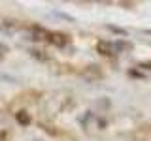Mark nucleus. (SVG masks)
I'll list each match as a JSON object with an SVG mask.
<instances>
[{
    "mask_svg": "<svg viewBox=\"0 0 151 141\" xmlns=\"http://www.w3.org/2000/svg\"><path fill=\"white\" fill-rule=\"evenodd\" d=\"M17 120L21 122V124H28V122H30V117H28L25 111H19L17 113Z\"/></svg>",
    "mask_w": 151,
    "mask_h": 141,
    "instance_id": "4",
    "label": "nucleus"
},
{
    "mask_svg": "<svg viewBox=\"0 0 151 141\" xmlns=\"http://www.w3.org/2000/svg\"><path fill=\"white\" fill-rule=\"evenodd\" d=\"M47 40H49L53 45H57V47H64L66 43H68V38H66L64 34H53V32L47 34Z\"/></svg>",
    "mask_w": 151,
    "mask_h": 141,
    "instance_id": "2",
    "label": "nucleus"
},
{
    "mask_svg": "<svg viewBox=\"0 0 151 141\" xmlns=\"http://www.w3.org/2000/svg\"><path fill=\"white\" fill-rule=\"evenodd\" d=\"M30 53L34 55L36 58H42V60H47V58H49V56H47V55H44V51H30Z\"/></svg>",
    "mask_w": 151,
    "mask_h": 141,
    "instance_id": "5",
    "label": "nucleus"
},
{
    "mask_svg": "<svg viewBox=\"0 0 151 141\" xmlns=\"http://www.w3.org/2000/svg\"><path fill=\"white\" fill-rule=\"evenodd\" d=\"M96 49H98V53H102V55H106V56L117 55L113 41H98V43H96Z\"/></svg>",
    "mask_w": 151,
    "mask_h": 141,
    "instance_id": "1",
    "label": "nucleus"
},
{
    "mask_svg": "<svg viewBox=\"0 0 151 141\" xmlns=\"http://www.w3.org/2000/svg\"><path fill=\"white\" fill-rule=\"evenodd\" d=\"M6 51H8V49H6V45L0 43V53H6Z\"/></svg>",
    "mask_w": 151,
    "mask_h": 141,
    "instance_id": "7",
    "label": "nucleus"
},
{
    "mask_svg": "<svg viewBox=\"0 0 151 141\" xmlns=\"http://www.w3.org/2000/svg\"><path fill=\"white\" fill-rule=\"evenodd\" d=\"M83 75H85V79H89V81H94V79H100L102 77V72H98L96 66H89L87 72H85Z\"/></svg>",
    "mask_w": 151,
    "mask_h": 141,
    "instance_id": "3",
    "label": "nucleus"
},
{
    "mask_svg": "<svg viewBox=\"0 0 151 141\" xmlns=\"http://www.w3.org/2000/svg\"><path fill=\"white\" fill-rule=\"evenodd\" d=\"M110 30H113V32H117V34H125V30H121V28H115V26H108Z\"/></svg>",
    "mask_w": 151,
    "mask_h": 141,
    "instance_id": "6",
    "label": "nucleus"
},
{
    "mask_svg": "<svg viewBox=\"0 0 151 141\" xmlns=\"http://www.w3.org/2000/svg\"><path fill=\"white\" fill-rule=\"evenodd\" d=\"M0 137H2V134H0Z\"/></svg>",
    "mask_w": 151,
    "mask_h": 141,
    "instance_id": "8",
    "label": "nucleus"
}]
</instances>
